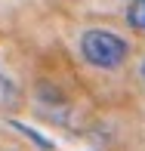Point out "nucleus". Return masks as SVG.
<instances>
[{
    "instance_id": "20e7f679",
    "label": "nucleus",
    "mask_w": 145,
    "mask_h": 151,
    "mask_svg": "<svg viewBox=\"0 0 145 151\" xmlns=\"http://www.w3.org/2000/svg\"><path fill=\"white\" fill-rule=\"evenodd\" d=\"M139 74H142V83H145V59H142V65H139Z\"/></svg>"
},
{
    "instance_id": "f257e3e1",
    "label": "nucleus",
    "mask_w": 145,
    "mask_h": 151,
    "mask_svg": "<svg viewBox=\"0 0 145 151\" xmlns=\"http://www.w3.org/2000/svg\"><path fill=\"white\" fill-rule=\"evenodd\" d=\"M80 56L99 71H114L130 59V43L111 28H87L80 34Z\"/></svg>"
},
{
    "instance_id": "7ed1b4c3",
    "label": "nucleus",
    "mask_w": 145,
    "mask_h": 151,
    "mask_svg": "<svg viewBox=\"0 0 145 151\" xmlns=\"http://www.w3.org/2000/svg\"><path fill=\"white\" fill-rule=\"evenodd\" d=\"M127 25L136 34H145V0H130L127 3Z\"/></svg>"
},
{
    "instance_id": "f03ea898",
    "label": "nucleus",
    "mask_w": 145,
    "mask_h": 151,
    "mask_svg": "<svg viewBox=\"0 0 145 151\" xmlns=\"http://www.w3.org/2000/svg\"><path fill=\"white\" fill-rule=\"evenodd\" d=\"M22 102V90L12 80V74H6L0 68V111H12V108Z\"/></svg>"
}]
</instances>
